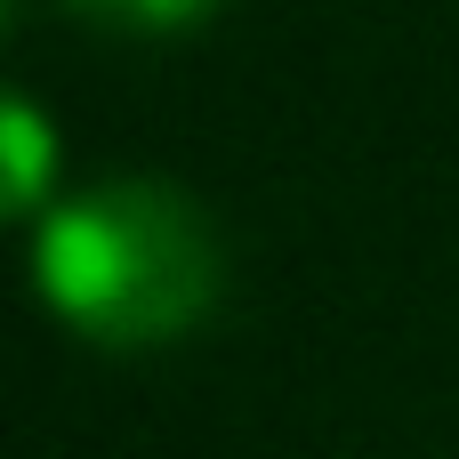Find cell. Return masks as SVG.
Listing matches in <instances>:
<instances>
[{"instance_id":"6da1fadb","label":"cell","mask_w":459,"mask_h":459,"mask_svg":"<svg viewBox=\"0 0 459 459\" xmlns=\"http://www.w3.org/2000/svg\"><path fill=\"white\" fill-rule=\"evenodd\" d=\"M32 290L73 339L105 355H145L218 315L226 242L186 186L105 178L40 210Z\"/></svg>"},{"instance_id":"7a4b0ae2","label":"cell","mask_w":459,"mask_h":459,"mask_svg":"<svg viewBox=\"0 0 459 459\" xmlns=\"http://www.w3.org/2000/svg\"><path fill=\"white\" fill-rule=\"evenodd\" d=\"M0 145H8V218H40V210H48V161H56V137H48V121H40L24 97L0 105Z\"/></svg>"},{"instance_id":"3957f363","label":"cell","mask_w":459,"mask_h":459,"mask_svg":"<svg viewBox=\"0 0 459 459\" xmlns=\"http://www.w3.org/2000/svg\"><path fill=\"white\" fill-rule=\"evenodd\" d=\"M73 24H97V32H137V40H153V32H186V24H202V16H218V0H56Z\"/></svg>"}]
</instances>
